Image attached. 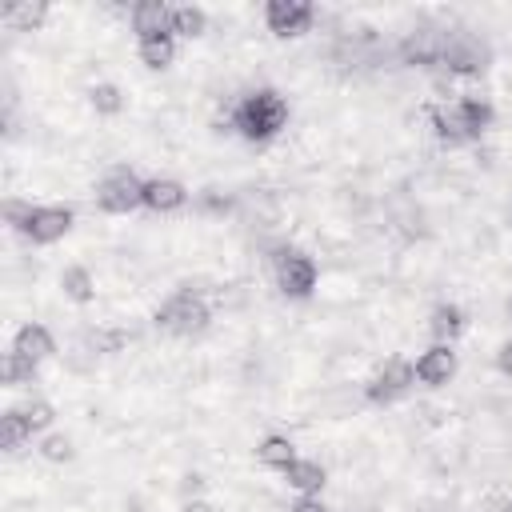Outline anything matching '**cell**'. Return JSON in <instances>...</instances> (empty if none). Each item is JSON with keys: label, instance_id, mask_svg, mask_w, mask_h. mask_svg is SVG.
<instances>
[{"label": "cell", "instance_id": "1", "mask_svg": "<svg viewBox=\"0 0 512 512\" xmlns=\"http://www.w3.org/2000/svg\"><path fill=\"white\" fill-rule=\"evenodd\" d=\"M232 128L244 140H272L288 128V100L276 88H256L232 108Z\"/></svg>", "mask_w": 512, "mask_h": 512}, {"label": "cell", "instance_id": "2", "mask_svg": "<svg viewBox=\"0 0 512 512\" xmlns=\"http://www.w3.org/2000/svg\"><path fill=\"white\" fill-rule=\"evenodd\" d=\"M8 216L32 244H56L72 232V208L64 204H28V208L8 204Z\"/></svg>", "mask_w": 512, "mask_h": 512}, {"label": "cell", "instance_id": "3", "mask_svg": "<svg viewBox=\"0 0 512 512\" xmlns=\"http://www.w3.org/2000/svg\"><path fill=\"white\" fill-rule=\"evenodd\" d=\"M96 204L112 216H124L132 208H144V180L132 168H108L96 180Z\"/></svg>", "mask_w": 512, "mask_h": 512}, {"label": "cell", "instance_id": "4", "mask_svg": "<svg viewBox=\"0 0 512 512\" xmlns=\"http://www.w3.org/2000/svg\"><path fill=\"white\" fill-rule=\"evenodd\" d=\"M432 124H436V132L444 140H472V136H480L488 128V104H480V100H452V104L436 108Z\"/></svg>", "mask_w": 512, "mask_h": 512}, {"label": "cell", "instance_id": "5", "mask_svg": "<svg viewBox=\"0 0 512 512\" xmlns=\"http://www.w3.org/2000/svg\"><path fill=\"white\" fill-rule=\"evenodd\" d=\"M156 324L168 328V332H176V336H192V332H200L208 324V304L200 296H192V292H176L156 312Z\"/></svg>", "mask_w": 512, "mask_h": 512}, {"label": "cell", "instance_id": "6", "mask_svg": "<svg viewBox=\"0 0 512 512\" xmlns=\"http://www.w3.org/2000/svg\"><path fill=\"white\" fill-rule=\"evenodd\" d=\"M272 276H276V288L292 300H304L312 296L316 288V260L304 256V252H280L276 264H272Z\"/></svg>", "mask_w": 512, "mask_h": 512}, {"label": "cell", "instance_id": "7", "mask_svg": "<svg viewBox=\"0 0 512 512\" xmlns=\"http://www.w3.org/2000/svg\"><path fill=\"white\" fill-rule=\"evenodd\" d=\"M412 372H416L420 384H428V388H444V384L456 376V348H452V344H440V340L428 344V348L416 356Z\"/></svg>", "mask_w": 512, "mask_h": 512}, {"label": "cell", "instance_id": "8", "mask_svg": "<svg viewBox=\"0 0 512 512\" xmlns=\"http://www.w3.org/2000/svg\"><path fill=\"white\" fill-rule=\"evenodd\" d=\"M412 384H416V372H412V364H408V360H400V356H388V360L376 368V376L368 380V396L388 404V400L404 396Z\"/></svg>", "mask_w": 512, "mask_h": 512}, {"label": "cell", "instance_id": "9", "mask_svg": "<svg viewBox=\"0 0 512 512\" xmlns=\"http://www.w3.org/2000/svg\"><path fill=\"white\" fill-rule=\"evenodd\" d=\"M172 16H176V8L164 4V0H140V4H132V12H128L136 40H148V36H172Z\"/></svg>", "mask_w": 512, "mask_h": 512}, {"label": "cell", "instance_id": "10", "mask_svg": "<svg viewBox=\"0 0 512 512\" xmlns=\"http://www.w3.org/2000/svg\"><path fill=\"white\" fill-rule=\"evenodd\" d=\"M264 20H268V28L276 36H300L312 24V4H304V0H272V4H264Z\"/></svg>", "mask_w": 512, "mask_h": 512}, {"label": "cell", "instance_id": "11", "mask_svg": "<svg viewBox=\"0 0 512 512\" xmlns=\"http://www.w3.org/2000/svg\"><path fill=\"white\" fill-rule=\"evenodd\" d=\"M12 352L24 356V360H32V364H44L48 356H56V340H52V332H48L44 324H32V320H28V324L16 328Z\"/></svg>", "mask_w": 512, "mask_h": 512}, {"label": "cell", "instance_id": "12", "mask_svg": "<svg viewBox=\"0 0 512 512\" xmlns=\"http://www.w3.org/2000/svg\"><path fill=\"white\" fill-rule=\"evenodd\" d=\"M184 200H188V192L180 180H172V176H148L144 180V208L148 212H176Z\"/></svg>", "mask_w": 512, "mask_h": 512}, {"label": "cell", "instance_id": "13", "mask_svg": "<svg viewBox=\"0 0 512 512\" xmlns=\"http://www.w3.org/2000/svg\"><path fill=\"white\" fill-rule=\"evenodd\" d=\"M284 480H288V488L296 492V496H320V488L328 484V472H324V464H316V460H292L288 468H284Z\"/></svg>", "mask_w": 512, "mask_h": 512}, {"label": "cell", "instance_id": "14", "mask_svg": "<svg viewBox=\"0 0 512 512\" xmlns=\"http://www.w3.org/2000/svg\"><path fill=\"white\" fill-rule=\"evenodd\" d=\"M0 16H4L8 28H16V32H32V28L48 16V4H44V0H8V4L0 8Z\"/></svg>", "mask_w": 512, "mask_h": 512}, {"label": "cell", "instance_id": "15", "mask_svg": "<svg viewBox=\"0 0 512 512\" xmlns=\"http://www.w3.org/2000/svg\"><path fill=\"white\" fill-rule=\"evenodd\" d=\"M136 56L144 68L160 72L176 60V36H148V40H136Z\"/></svg>", "mask_w": 512, "mask_h": 512}, {"label": "cell", "instance_id": "16", "mask_svg": "<svg viewBox=\"0 0 512 512\" xmlns=\"http://www.w3.org/2000/svg\"><path fill=\"white\" fill-rule=\"evenodd\" d=\"M256 460H260L264 468L284 472V468H288L292 460H300V456H296V444H292L288 436H276V432H272V436H264V440L256 444Z\"/></svg>", "mask_w": 512, "mask_h": 512}, {"label": "cell", "instance_id": "17", "mask_svg": "<svg viewBox=\"0 0 512 512\" xmlns=\"http://www.w3.org/2000/svg\"><path fill=\"white\" fill-rule=\"evenodd\" d=\"M60 288H64V296L76 300V304L96 300V276H92L84 264H68V268L60 272Z\"/></svg>", "mask_w": 512, "mask_h": 512}, {"label": "cell", "instance_id": "18", "mask_svg": "<svg viewBox=\"0 0 512 512\" xmlns=\"http://www.w3.org/2000/svg\"><path fill=\"white\" fill-rule=\"evenodd\" d=\"M28 440H32L28 420L20 416V408H8V412L0 416V448H4V452H20Z\"/></svg>", "mask_w": 512, "mask_h": 512}, {"label": "cell", "instance_id": "19", "mask_svg": "<svg viewBox=\"0 0 512 512\" xmlns=\"http://www.w3.org/2000/svg\"><path fill=\"white\" fill-rule=\"evenodd\" d=\"M208 32V12L196 8V4H180L176 16H172V36H204Z\"/></svg>", "mask_w": 512, "mask_h": 512}, {"label": "cell", "instance_id": "20", "mask_svg": "<svg viewBox=\"0 0 512 512\" xmlns=\"http://www.w3.org/2000/svg\"><path fill=\"white\" fill-rule=\"evenodd\" d=\"M464 328V320H460V308L456 304H444V308H436L432 312V336L440 340V344H452V336Z\"/></svg>", "mask_w": 512, "mask_h": 512}, {"label": "cell", "instance_id": "21", "mask_svg": "<svg viewBox=\"0 0 512 512\" xmlns=\"http://www.w3.org/2000/svg\"><path fill=\"white\" fill-rule=\"evenodd\" d=\"M20 416L28 420V428H32V432H48V428H52V420H56L52 404H48V400H40V396H36V400H24V404H20Z\"/></svg>", "mask_w": 512, "mask_h": 512}, {"label": "cell", "instance_id": "22", "mask_svg": "<svg viewBox=\"0 0 512 512\" xmlns=\"http://www.w3.org/2000/svg\"><path fill=\"white\" fill-rule=\"evenodd\" d=\"M88 96H92V108H96V112H108V116H112V112L124 108V92H120L116 84H96Z\"/></svg>", "mask_w": 512, "mask_h": 512}, {"label": "cell", "instance_id": "23", "mask_svg": "<svg viewBox=\"0 0 512 512\" xmlns=\"http://www.w3.org/2000/svg\"><path fill=\"white\" fill-rule=\"evenodd\" d=\"M36 368L40 364H32V360H24V356H16V352H8V360H4V380L8 384H32V376H36Z\"/></svg>", "mask_w": 512, "mask_h": 512}, {"label": "cell", "instance_id": "24", "mask_svg": "<svg viewBox=\"0 0 512 512\" xmlns=\"http://www.w3.org/2000/svg\"><path fill=\"white\" fill-rule=\"evenodd\" d=\"M40 456H44V460H52V464L72 460V440H68V436H60V432H52V436H44V440H40Z\"/></svg>", "mask_w": 512, "mask_h": 512}, {"label": "cell", "instance_id": "25", "mask_svg": "<svg viewBox=\"0 0 512 512\" xmlns=\"http://www.w3.org/2000/svg\"><path fill=\"white\" fill-rule=\"evenodd\" d=\"M288 512H328V504H320V496H300Z\"/></svg>", "mask_w": 512, "mask_h": 512}, {"label": "cell", "instance_id": "26", "mask_svg": "<svg viewBox=\"0 0 512 512\" xmlns=\"http://www.w3.org/2000/svg\"><path fill=\"white\" fill-rule=\"evenodd\" d=\"M496 360H500V368H504V372H512V340L500 348V356H496Z\"/></svg>", "mask_w": 512, "mask_h": 512}]
</instances>
